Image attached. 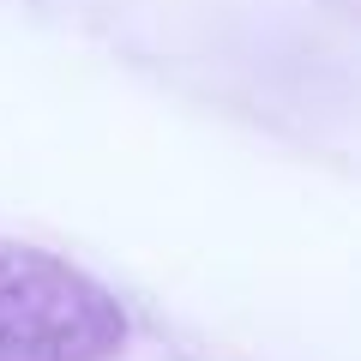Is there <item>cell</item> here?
Instances as JSON below:
<instances>
[{
	"label": "cell",
	"mask_w": 361,
	"mask_h": 361,
	"mask_svg": "<svg viewBox=\"0 0 361 361\" xmlns=\"http://www.w3.org/2000/svg\"><path fill=\"white\" fill-rule=\"evenodd\" d=\"M127 313L90 271L0 235V361H115Z\"/></svg>",
	"instance_id": "1"
}]
</instances>
